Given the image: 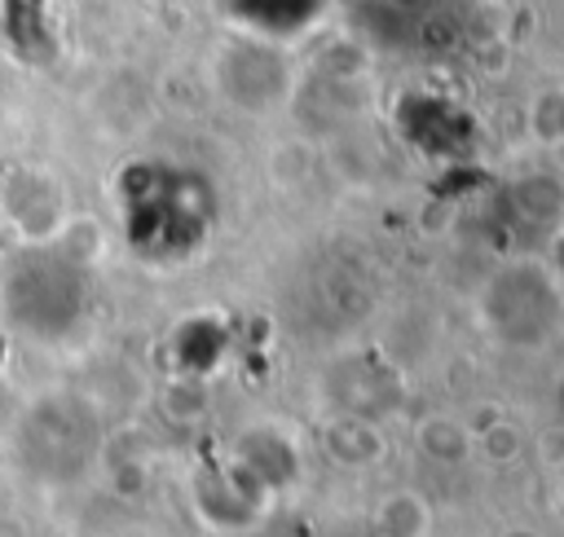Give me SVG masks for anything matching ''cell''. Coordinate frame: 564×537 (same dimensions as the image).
Segmentation results:
<instances>
[{
  "label": "cell",
  "instance_id": "6da1fadb",
  "mask_svg": "<svg viewBox=\"0 0 564 537\" xmlns=\"http://www.w3.org/2000/svg\"><path fill=\"white\" fill-rule=\"evenodd\" d=\"M4 211L13 220V233H22V242L44 246L53 238L66 233V211H62V189L48 172H18L4 189Z\"/></svg>",
  "mask_w": 564,
  "mask_h": 537
},
{
  "label": "cell",
  "instance_id": "7a4b0ae2",
  "mask_svg": "<svg viewBox=\"0 0 564 537\" xmlns=\"http://www.w3.org/2000/svg\"><path fill=\"white\" fill-rule=\"evenodd\" d=\"M326 0H238L234 13L260 35H295L317 22Z\"/></svg>",
  "mask_w": 564,
  "mask_h": 537
},
{
  "label": "cell",
  "instance_id": "3957f363",
  "mask_svg": "<svg viewBox=\"0 0 564 537\" xmlns=\"http://www.w3.org/2000/svg\"><path fill=\"white\" fill-rule=\"evenodd\" d=\"M551 264H555V273H564V224L551 238Z\"/></svg>",
  "mask_w": 564,
  "mask_h": 537
}]
</instances>
